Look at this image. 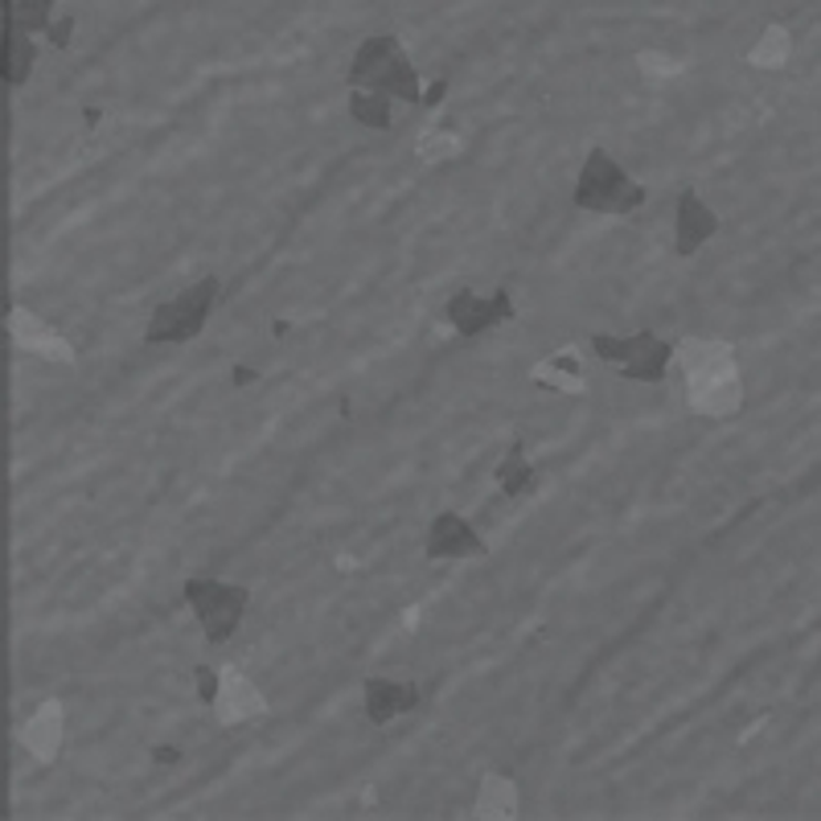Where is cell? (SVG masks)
Instances as JSON below:
<instances>
[{"label":"cell","mask_w":821,"mask_h":821,"mask_svg":"<svg viewBox=\"0 0 821 821\" xmlns=\"http://www.w3.org/2000/svg\"><path fill=\"white\" fill-rule=\"evenodd\" d=\"M641 202H645V186H636L604 148H591L576 181L579 210H588V214H633Z\"/></svg>","instance_id":"2"},{"label":"cell","mask_w":821,"mask_h":821,"mask_svg":"<svg viewBox=\"0 0 821 821\" xmlns=\"http://www.w3.org/2000/svg\"><path fill=\"white\" fill-rule=\"evenodd\" d=\"M514 806H518V792H514V785L505 777H485V785H481V806H476V813L481 818H514Z\"/></svg>","instance_id":"18"},{"label":"cell","mask_w":821,"mask_h":821,"mask_svg":"<svg viewBox=\"0 0 821 821\" xmlns=\"http://www.w3.org/2000/svg\"><path fill=\"white\" fill-rule=\"evenodd\" d=\"M9 329H13L17 346L33 349V354H45V358L71 361V349H66V341H62L59 333H50V329H45L42 320H33L30 313H17V317L9 320Z\"/></svg>","instance_id":"14"},{"label":"cell","mask_w":821,"mask_h":821,"mask_svg":"<svg viewBox=\"0 0 821 821\" xmlns=\"http://www.w3.org/2000/svg\"><path fill=\"white\" fill-rule=\"evenodd\" d=\"M390 91L382 87H349V116L358 119L361 128H378L387 131L390 124H394V116H390Z\"/></svg>","instance_id":"15"},{"label":"cell","mask_w":821,"mask_h":821,"mask_svg":"<svg viewBox=\"0 0 821 821\" xmlns=\"http://www.w3.org/2000/svg\"><path fill=\"white\" fill-rule=\"evenodd\" d=\"M21 739L30 744V751L38 756V760H54V756H59V744H62V711H59V703H45L42 711H38L30 723H25Z\"/></svg>","instance_id":"13"},{"label":"cell","mask_w":821,"mask_h":821,"mask_svg":"<svg viewBox=\"0 0 821 821\" xmlns=\"http://www.w3.org/2000/svg\"><path fill=\"white\" fill-rule=\"evenodd\" d=\"M71 38H74V17L71 13L54 17V21L45 25V42L54 45V50H66V45H71Z\"/></svg>","instance_id":"20"},{"label":"cell","mask_w":821,"mask_h":821,"mask_svg":"<svg viewBox=\"0 0 821 821\" xmlns=\"http://www.w3.org/2000/svg\"><path fill=\"white\" fill-rule=\"evenodd\" d=\"M214 301H218V280L206 275L193 288L181 292V296L160 304L157 313H152V320H148L145 341L148 346H181V341H193L206 329V317H210Z\"/></svg>","instance_id":"3"},{"label":"cell","mask_w":821,"mask_h":821,"mask_svg":"<svg viewBox=\"0 0 821 821\" xmlns=\"http://www.w3.org/2000/svg\"><path fill=\"white\" fill-rule=\"evenodd\" d=\"M534 382H543V387H559L567 390V394H579L583 390V361L567 349V354H555V358H547L543 366H534Z\"/></svg>","instance_id":"16"},{"label":"cell","mask_w":821,"mask_h":821,"mask_svg":"<svg viewBox=\"0 0 821 821\" xmlns=\"http://www.w3.org/2000/svg\"><path fill=\"white\" fill-rule=\"evenodd\" d=\"M785 50H789V38H785V30H768L760 38V45H756V54H751V62L756 66H777V62H785Z\"/></svg>","instance_id":"19"},{"label":"cell","mask_w":821,"mask_h":821,"mask_svg":"<svg viewBox=\"0 0 821 821\" xmlns=\"http://www.w3.org/2000/svg\"><path fill=\"white\" fill-rule=\"evenodd\" d=\"M444 95H448V83H444V78H435L432 87L423 91V107H435V103L444 99Z\"/></svg>","instance_id":"23"},{"label":"cell","mask_w":821,"mask_h":821,"mask_svg":"<svg viewBox=\"0 0 821 821\" xmlns=\"http://www.w3.org/2000/svg\"><path fill=\"white\" fill-rule=\"evenodd\" d=\"M186 600L193 608V617L202 620L206 641H231V633L239 629V620L246 617V604H251V591L243 583H222V579H186Z\"/></svg>","instance_id":"4"},{"label":"cell","mask_w":821,"mask_h":821,"mask_svg":"<svg viewBox=\"0 0 821 821\" xmlns=\"http://www.w3.org/2000/svg\"><path fill=\"white\" fill-rule=\"evenodd\" d=\"M349 87H382L394 99L403 103H423V78L411 66L407 50L399 38H366L358 45V54L349 62Z\"/></svg>","instance_id":"1"},{"label":"cell","mask_w":821,"mask_h":821,"mask_svg":"<svg viewBox=\"0 0 821 821\" xmlns=\"http://www.w3.org/2000/svg\"><path fill=\"white\" fill-rule=\"evenodd\" d=\"M739 403V382L731 378V370H706V375H694V387H691V407L703 411V415H727L731 407Z\"/></svg>","instance_id":"10"},{"label":"cell","mask_w":821,"mask_h":821,"mask_svg":"<svg viewBox=\"0 0 821 821\" xmlns=\"http://www.w3.org/2000/svg\"><path fill=\"white\" fill-rule=\"evenodd\" d=\"M473 555H485V538L456 509L440 514L428 530V559H473Z\"/></svg>","instance_id":"7"},{"label":"cell","mask_w":821,"mask_h":821,"mask_svg":"<svg viewBox=\"0 0 821 821\" xmlns=\"http://www.w3.org/2000/svg\"><path fill=\"white\" fill-rule=\"evenodd\" d=\"M152 760H157V764H177V760H181V751H177V748H157V751H152Z\"/></svg>","instance_id":"24"},{"label":"cell","mask_w":821,"mask_h":821,"mask_svg":"<svg viewBox=\"0 0 821 821\" xmlns=\"http://www.w3.org/2000/svg\"><path fill=\"white\" fill-rule=\"evenodd\" d=\"M234 382H239V387H246V382H255V370H243V366H239V370H234Z\"/></svg>","instance_id":"25"},{"label":"cell","mask_w":821,"mask_h":821,"mask_svg":"<svg viewBox=\"0 0 821 821\" xmlns=\"http://www.w3.org/2000/svg\"><path fill=\"white\" fill-rule=\"evenodd\" d=\"M715 231H719L715 210H711L694 189H686V193L677 198V210H674V251L677 255H694Z\"/></svg>","instance_id":"8"},{"label":"cell","mask_w":821,"mask_h":821,"mask_svg":"<svg viewBox=\"0 0 821 821\" xmlns=\"http://www.w3.org/2000/svg\"><path fill=\"white\" fill-rule=\"evenodd\" d=\"M530 485H534V464L526 461V444L514 440L509 452H505V461L497 464V490H502L505 497H522Z\"/></svg>","instance_id":"17"},{"label":"cell","mask_w":821,"mask_h":821,"mask_svg":"<svg viewBox=\"0 0 821 821\" xmlns=\"http://www.w3.org/2000/svg\"><path fill=\"white\" fill-rule=\"evenodd\" d=\"M591 346H596V358L617 361L620 370H624V378H633V382H662L665 366L674 361V346L662 341L657 333H633V337H604V333H596Z\"/></svg>","instance_id":"5"},{"label":"cell","mask_w":821,"mask_h":821,"mask_svg":"<svg viewBox=\"0 0 821 821\" xmlns=\"http://www.w3.org/2000/svg\"><path fill=\"white\" fill-rule=\"evenodd\" d=\"M193 677H198V698H202V703H218V694H222V677H218L210 665H198Z\"/></svg>","instance_id":"21"},{"label":"cell","mask_w":821,"mask_h":821,"mask_svg":"<svg viewBox=\"0 0 821 821\" xmlns=\"http://www.w3.org/2000/svg\"><path fill=\"white\" fill-rule=\"evenodd\" d=\"M419 148H423V157H440V152H452V148H456V136H423Z\"/></svg>","instance_id":"22"},{"label":"cell","mask_w":821,"mask_h":821,"mask_svg":"<svg viewBox=\"0 0 821 821\" xmlns=\"http://www.w3.org/2000/svg\"><path fill=\"white\" fill-rule=\"evenodd\" d=\"M33 59L38 50L30 42V30H21L13 17H4V50H0V74L9 87H21L33 71Z\"/></svg>","instance_id":"11"},{"label":"cell","mask_w":821,"mask_h":821,"mask_svg":"<svg viewBox=\"0 0 821 821\" xmlns=\"http://www.w3.org/2000/svg\"><path fill=\"white\" fill-rule=\"evenodd\" d=\"M218 715H222V723H239V719H251V715H263L260 691H255L246 677L234 674V670H227L222 694H218Z\"/></svg>","instance_id":"12"},{"label":"cell","mask_w":821,"mask_h":821,"mask_svg":"<svg viewBox=\"0 0 821 821\" xmlns=\"http://www.w3.org/2000/svg\"><path fill=\"white\" fill-rule=\"evenodd\" d=\"M444 317L461 337H476V333H490L502 320H514V301L505 288L493 292V296H476L473 288H461L448 301Z\"/></svg>","instance_id":"6"},{"label":"cell","mask_w":821,"mask_h":821,"mask_svg":"<svg viewBox=\"0 0 821 821\" xmlns=\"http://www.w3.org/2000/svg\"><path fill=\"white\" fill-rule=\"evenodd\" d=\"M419 706V686L415 682H399V677H366V715L370 723L387 727L390 719H399L407 711Z\"/></svg>","instance_id":"9"}]
</instances>
